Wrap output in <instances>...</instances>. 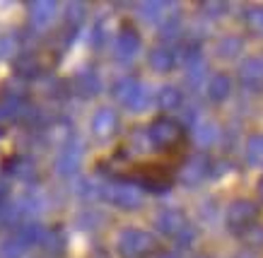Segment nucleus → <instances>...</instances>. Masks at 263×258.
Instances as JSON below:
<instances>
[{
  "label": "nucleus",
  "mask_w": 263,
  "mask_h": 258,
  "mask_svg": "<svg viewBox=\"0 0 263 258\" xmlns=\"http://www.w3.org/2000/svg\"><path fill=\"white\" fill-rule=\"evenodd\" d=\"M164 258H176V256H164Z\"/></svg>",
  "instance_id": "13"
},
{
  "label": "nucleus",
  "mask_w": 263,
  "mask_h": 258,
  "mask_svg": "<svg viewBox=\"0 0 263 258\" xmlns=\"http://www.w3.org/2000/svg\"><path fill=\"white\" fill-rule=\"evenodd\" d=\"M247 25L254 32H263V8H254L247 12Z\"/></svg>",
  "instance_id": "8"
},
{
  "label": "nucleus",
  "mask_w": 263,
  "mask_h": 258,
  "mask_svg": "<svg viewBox=\"0 0 263 258\" xmlns=\"http://www.w3.org/2000/svg\"><path fill=\"white\" fill-rule=\"evenodd\" d=\"M258 220V205L251 201H234L227 210V227L234 234H247L251 227H256Z\"/></svg>",
  "instance_id": "1"
},
{
  "label": "nucleus",
  "mask_w": 263,
  "mask_h": 258,
  "mask_svg": "<svg viewBox=\"0 0 263 258\" xmlns=\"http://www.w3.org/2000/svg\"><path fill=\"white\" fill-rule=\"evenodd\" d=\"M181 225H183V215H181V212H167V215L162 217V229H164V232H169V234L179 232V229H181Z\"/></svg>",
  "instance_id": "6"
},
{
  "label": "nucleus",
  "mask_w": 263,
  "mask_h": 258,
  "mask_svg": "<svg viewBox=\"0 0 263 258\" xmlns=\"http://www.w3.org/2000/svg\"><path fill=\"white\" fill-rule=\"evenodd\" d=\"M239 46H241L239 39H227V41H222V46H220V53H222V56H234V53L239 51Z\"/></svg>",
  "instance_id": "11"
},
{
  "label": "nucleus",
  "mask_w": 263,
  "mask_h": 258,
  "mask_svg": "<svg viewBox=\"0 0 263 258\" xmlns=\"http://www.w3.org/2000/svg\"><path fill=\"white\" fill-rule=\"evenodd\" d=\"M208 169V160L205 157H189L183 162V167L179 169V178L186 184H196Z\"/></svg>",
  "instance_id": "3"
},
{
  "label": "nucleus",
  "mask_w": 263,
  "mask_h": 258,
  "mask_svg": "<svg viewBox=\"0 0 263 258\" xmlns=\"http://www.w3.org/2000/svg\"><path fill=\"white\" fill-rule=\"evenodd\" d=\"M230 80L224 77V75H215L213 80H210V87H208V94H210V99L213 102H222V99H227V94H230Z\"/></svg>",
  "instance_id": "5"
},
{
  "label": "nucleus",
  "mask_w": 263,
  "mask_h": 258,
  "mask_svg": "<svg viewBox=\"0 0 263 258\" xmlns=\"http://www.w3.org/2000/svg\"><path fill=\"white\" fill-rule=\"evenodd\" d=\"M152 65H155L157 70H162V73H164V70H169V68H172V56H169L167 51H157V53L152 56Z\"/></svg>",
  "instance_id": "9"
},
{
  "label": "nucleus",
  "mask_w": 263,
  "mask_h": 258,
  "mask_svg": "<svg viewBox=\"0 0 263 258\" xmlns=\"http://www.w3.org/2000/svg\"><path fill=\"white\" fill-rule=\"evenodd\" d=\"M263 157V137H251L249 143V160L256 162Z\"/></svg>",
  "instance_id": "10"
},
{
  "label": "nucleus",
  "mask_w": 263,
  "mask_h": 258,
  "mask_svg": "<svg viewBox=\"0 0 263 258\" xmlns=\"http://www.w3.org/2000/svg\"><path fill=\"white\" fill-rule=\"evenodd\" d=\"M241 82L251 89L263 87V63L261 61L251 58V61H247V63L241 65Z\"/></svg>",
  "instance_id": "4"
},
{
  "label": "nucleus",
  "mask_w": 263,
  "mask_h": 258,
  "mask_svg": "<svg viewBox=\"0 0 263 258\" xmlns=\"http://www.w3.org/2000/svg\"><path fill=\"white\" fill-rule=\"evenodd\" d=\"M160 104H162V109H176V106L181 104V94H179V89L164 87V92H162V97H160Z\"/></svg>",
  "instance_id": "7"
},
{
  "label": "nucleus",
  "mask_w": 263,
  "mask_h": 258,
  "mask_svg": "<svg viewBox=\"0 0 263 258\" xmlns=\"http://www.w3.org/2000/svg\"><path fill=\"white\" fill-rule=\"evenodd\" d=\"M183 137V128L181 123L172 121V118H157V121L150 126V140L160 150H172L181 143Z\"/></svg>",
  "instance_id": "2"
},
{
  "label": "nucleus",
  "mask_w": 263,
  "mask_h": 258,
  "mask_svg": "<svg viewBox=\"0 0 263 258\" xmlns=\"http://www.w3.org/2000/svg\"><path fill=\"white\" fill-rule=\"evenodd\" d=\"M258 193H261V198H263V178H261V184H258Z\"/></svg>",
  "instance_id": "12"
}]
</instances>
